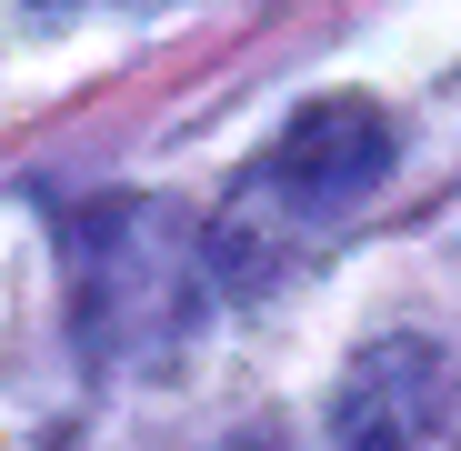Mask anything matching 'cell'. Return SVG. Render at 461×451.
<instances>
[{
    "label": "cell",
    "mask_w": 461,
    "mask_h": 451,
    "mask_svg": "<svg viewBox=\"0 0 461 451\" xmlns=\"http://www.w3.org/2000/svg\"><path fill=\"white\" fill-rule=\"evenodd\" d=\"M70 251H81V341L140 351L181 331L191 311V231L161 221L150 201H101L91 221H70Z\"/></svg>",
    "instance_id": "2"
},
{
    "label": "cell",
    "mask_w": 461,
    "mask_h": 451,
    "mask_svg": "<svg viewBox=\"0 0 461 451\" xmlns=\"http://www.w3.org/2000/svg\"><path fill=\"white\" fill-rule=\"evenodd\" d=\"M341 451H451L461 431V371L431 341H371L331 392Z\"/></svg>",
    "instance_id": "3"
},
{
    "label": "cell",
    "mask_w": 461,
    "mask_h": 451,
    "mask_svg": "<svg viewBox=\"0 0 461 451\" xmlns=\"http://www.w3.org/2000/svg\"><path fill=\"white\" fill-rule=\"evenodd\" d=\"M381 171H392V121H381L371 101H312L291 111V131L261 150V161L241 171V191H230L221 231H211V271L221 281H271L281 261H301L331 221H351Z\"/></svg>",
    "instance_id": "1"
}]
</instances>
